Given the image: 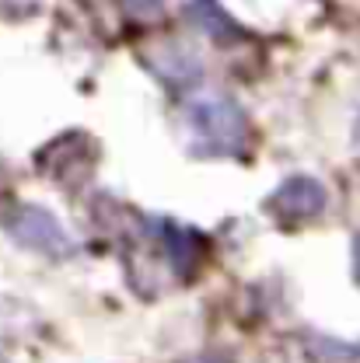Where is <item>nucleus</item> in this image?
<instances>
[{
	"mask_svg": "<svg viewBox=\"0 0 360 363\" xmlns=\"http://www.w3.org/2000/svg\"><path fill=\"white\" fill-rule=\"evenodd\" d=\"M11 234H14L18 245L45 252V255H70L74 252V245H70L67 230L60 227V220L49 210H39V206H25L11 220Z\"/></svg>",
	"mask_w": 360,
	"mask_h": 363,
	"instance_id": "2",
	"label": "nucleus"
},
{
	"mask_svg": "<svg viewBox=\"0 0 360 363\" xmlns=\"http://www.w3.org/2000/svg\"><path fill=\"white\" fill-rule=\"evenodd\" d=\"M200 363H217V360H200Z\"/></svg>",
	"mask_w": 360,
	"mask_h": 363,
	"instance_id": "6",
	"label": "nucleus"
},
{
	"mask_svg": "<svg viewBox=\"0 0 360 363\" xmlns=\"http://www.w3.org/2000/svg\"><path fill=\"white\" fill-rule=\"evenodd\" d=\"M189 14H192V21H196L207 35H214V39H227V35L238 32V25L217 7V0H192Z\"/></svg>",
	"mask_w": 360,
	"mask_h": 363,
	"instance_id": "5",
	"label": "nucleus"
},
{
	"mask_svg": "<svg viewBox=\"0 0 360 363\" xmlns=\"http://www.w3.org/2000/svg\"><path fill=\"white\" fill-rule=\"evenodd\" d=\"M273 213H280L283 220H305V217H315L325 206V189L315 179H287L270 199Z\"/></svg>",
	"mask_w": 360,
	"mask_h": 363,
	"instance_id": "3",
	"label": "nucleus"
},
{
	"mask_svg": "<svg viewBox=\"0 0 360 363\" xmlns=\"http://www.w3.org/2000/svg\"><path fill=\"white\" fill-rule=\"evenodd\" d=\"M158 227H161V245H165V252H168L172 269L179 272V276H189L192 266L200 262V252H203L200 238L179 224H168V220H161Z\"/></svg>",
	"mask_w": 360,
	"mask_h": 363,
	"instance_id": "4",
	"label": "nucleus"
},
{
	"mask_svg": "<svg viewBox=\"0 0 360 363\" xmlns=\"http://www.w3.org/2000/svg\"><path fill=\"white\" fill-rule=\"evenodd\" d=\"M185 123L192 133V150H200L207 157L241 154L249 143V119L224 94H210V98L192 101Z\"/></svg>",
	"mask_w": 360,
	"mask_h": 363,
	"instance_id": "1",
	"label": "nucleus"
}]
</instances>
